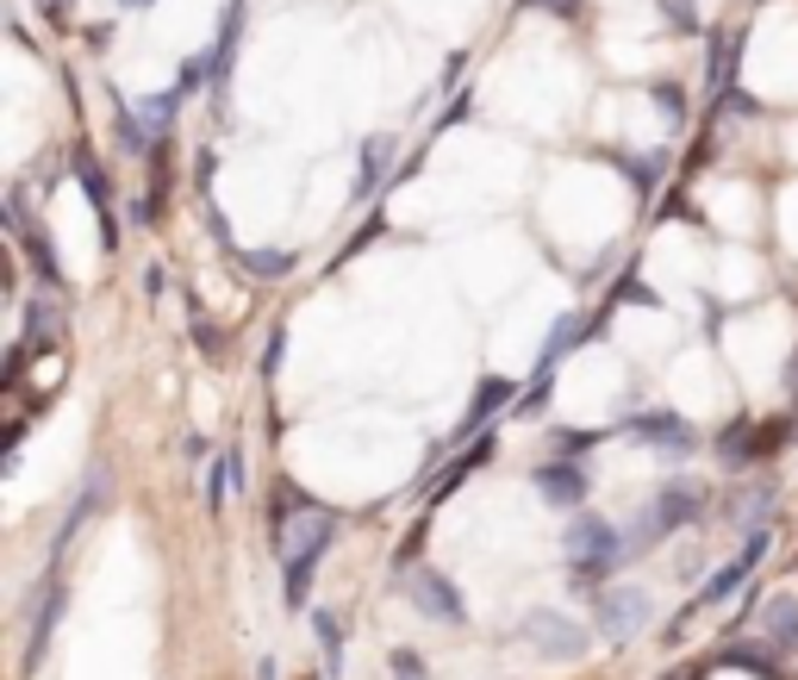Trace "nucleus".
Returning <instances> with one entry per match:
<instances>
[{
  "label": "nucleus",
  "mask_w": 798,
  "mask_h": 680,
  "mask_svg": "<svg viewBox=\"0 0 798 680\" xmlns=\"http://www.w3.org/2000/svg\"><path fill=\"white\" fill-rule=\"evenodd\" d=\"M45 7H50V13H63V7H69V0H45Z\"/></svg>",
  "instance_id": "nucleus-21"
},
{
  "label": "nucleus",
  "mask_w": 798,
  "mask_h": 680,
  "mask_svg": "<svg viewBox=\"0 0 798 680\" xmlns=\"http://www.w3.org/2000/svg\"><path fill=\"white\" fill-rule=\"evenodd\" d=\"M331 531H337V519H331L325 506L313 512V524H306V538H299V555L287 562V605H306V593H313V574H318V562H325V550H331Z\"/></svg>",
  "instance_id": "nucleus-3"
},
{
  "label": "nucleus",
  "mask_w": 798,
  "mask_h": 680,
  "mask_svg": "<svg viewBox=\"0 0 798 680\" xmlns=\"http://www.w3.org/2000/svg\"><path fill=\"white\" fill-rule=\"evenodd\" d=\"M618 562H630V543H624V531L611 519H574V531H568V569L580 574V581H605Z\"/></svg>",
  "instance_id": "nucleus-1"
},
{
  "label": "nucleus",
  "mask_w": 798,
  "mask_h": 680,
  "mask_svg": "<svg viewBox=\"0 0 798 680\" xmlns=\"http://www.w3.org/2000/svg\"><path fill=\"white\" fill-rule=\"evenodd\" d=\"M512 394H518L512 381H481V400H474V412H469V431H481L486 418H493V406H505Z\"/></svg>",
  "instance_id": "nucleus-11"
},
{
  "label": "nucleus",
  "mask_w": 798,
  "mask_h": 680,
  "mask_svg": "<svg viewBox=\"0 0 798 680\" xmlns=\"http://www.w3.org/2000/svg\"><path fill=\"white\" fill-rule=\"evenodd\" d=\"M723 662H736V668H755V674H774V662H767V649H723Z\"/></svg>",
  "instance_id": "nucleus-15"
},
{
  "label": "nucleus",
  "mask_w": 798,
  "mask_h": 680,
  "mask_svg": "<svg viewBox=\"0 0 798 680\" xmlns=\"http://www.w3.org/2000/svg\"><path fill=\"white\" fill-rule=\"evenodd\" d=\"M574 337H580V318H562V325H555V337L543 344V356H536V381L555 375V363H562L568 349H574Z\"/></svg>",
  "instance_id": "nucleus-10"
},
{
  "label": "nucleus",
  "mask_w": 798,
  "mask_h": 680,
  "mask_svg": "<svg viewBox=\"0 0 798 680\" xmlns=\"http://www.w3.org/2000/svg\"><path fill=\"white\" fill-rule=\"evenodd\" d=\"M63 612H69V593L57 581H45V605H38V618H32V643H26V674L45 662V649H50V637H57V624H63Z\"/></svg>",
  "instance_id": "nucleus-8"
},
{
  "label": "nucleus",
  "mask_w": 798,
  "mask_h": 680,
  "mask_svg": "<svg viewBox=\"0 0 798 680\" xmlns=\"http://www.w3.org/2000/svg\"><path fill=\"white\" fill-rule=\"evenodd\" d=\"M524 643L536 649V656H555V662H574V656H587V624H574L568 612H531L524 618Z\"/></svg>",
  "instance_id": "nucleus-4"
},
{
  "label": "nucleus",
  "mask_w": 798,
  "mask_h": 680,
  "mask_svg": "<svg viewBox=\"0 0 798 680\" xmlns=\"http://www.w3.org/2000/svg\"><path fill=\"white\" fill-rule=\"evenodd\" d=\"M313 624H318V643H325V668H331V674H344V631H337V618L318 612Z\"/></svg>",
  "instance_id": "nucleus-12"
},
{
  "label": "nucleus",
  "mask_w": 798,
  "mask_h": 680,
  "mask_svg": "<svg viewBox=\"0 0 798 680\" xmlns=\"http://www.w3.org/2000/svg\"><path fill=\"white\" fill-rule=\"evenodd\" d=\"M630 431L642 437V450H661V456H692V450H699L692 425L687 418H673V412H637Z\"/></svg>",
  "instance_id": "nucleus-6"
},
{
  "label": "nucleus",
  "mask_w": 798,
  "mask_h": 680,
  "mask_svg": "<svg viewBox=\"0 0 798 680\" xmlns=\"http://www.w3.org/2000/svg\"><path fill=\"white\" fill-rule=\"evenodd\" d=\"M119 7H131V13H144V7H157V0H119Z\"/></svg>",
  "instance_id": "nucleus-20"
},
{
  "label": "nucleus",
  "mask_w": 798,
  "mask_h": 680,
  "mask_svg": "<svg viewBox=\"0 0 798 680\" xmlns=\"http://www.w3.org/2000/svg\"><path fill=\"white\" fill-rule=\"evenodd\" d=\"M661 680H705V668L687 662V668H673V674H661Z\"/></svg>",
  "instance_id": "nucleus-18"
},
{
  "label": "nucleus",
  "mask_w": 798,
  "mask_h": 680,
  "mask_svg": "<svg viewBox=\"0 0 798 680\" xmlns=\"http://www.w3.org/2000/svg\"><path fill=\"white\" fill-rule=\"evenodd\" d=\"M593 431H555V450H562V456H587V450H593Z\"/></svg>",
  "instance_id": "nucleus-16"
},
{
  "label": "nucleus",
  "mask_w": 798,
  "mask_h": 680,
  "mask_svg": "<svg viewBox=\"0 0 798 680\" xmlns=\"http://www.w3.org/2000/svg\"><path fill=\"white\" fill-rule=\"evenodd\" d=\"M536 493H543L549 506H580L587 475H580L574 462H543V469H536Z\"/></svg>",
  "instance_id": "nucleus-9"
},
{
  "label": "nucleus",
  "mask_w": 798,
  "mask_h": 680,
  "mask_svg": "<svg viewBox=\"0 0 798 680\" xmlns=\"http://www.w3.org/2000/svg\"><path fill=\"white\" fill-rule=\"evenodd\" d=\"M767 543H774V538H767V524H755V531H749V543L736 550V562H723V569H718V574H711V581L699 587V600H692V605H723V600H730L736 587H742V581H749L755 569H761Z\"/></svg>",
  "instance_id": "nucleus-5"
},
{
  "label": "nucleus",
  "mask_w": 798,
  "mask_h": 680,
  "mask_svg": "<svg viewBox=\"0 0 798 680\" xmlns=\"http://www.w3.org/2000/svg\"><path fill=\"white\" fill-rule=\"evenodd\" d=\"M481 456H486V443H474L469 456H462V462H455V469H450V475L437 481V500H450V493L462 487V475H469V469H481Z\"/></svg>",
  "instance_id": "nucleus-14"
},
{
  "label": "nucleus",
  "mask_w": 798,
  "mask_h": 680,
  "mask_svg": "<svg viewBox=\"0 0 798 680\" xmlns=\"http://www.w3.org/2000/svg\"><path fill=\"white\" fill-rule=\"evenodd\" d=\"M593 624H599V637H611V643H630V637L649 624V593H642V587H599L593 593Z\"/></svg>",
  "instance_id": "nucleus-2"
},
{
  "label": "nucleus",
  "mask_w": 798,
  "mask_h": 680,
  "mask_svg": "<svg viewBox=\"0 0 798 680\" xmlns=\"http://www.w3.org/2000/svg\"><path fill=\"white\" fill-rule=\"evenodd\" d=\"M412 605H418L424 618H450V624H462V618H469V605H462L455 581H443V574H431V569L412 574Z\"/></svg>",
  "instance_id": "nucleus-7"
},
{
  "label": "nucleus",
  "mask_w": 798,
  "mask_h": 680,
  "mask_svg": "<svg viewBox=\"0 0 798 680\" xmlns=\"http://www.w3.org/2000/svg\"><path fill=\"white\" fill-rule=\"evenodd\" d=\"M387 157H393V138H368V150H362V188H375V181H381Z\"/></svg>",
  "instance_id": "nucleus-13"
},
{
  "label": "nucleus",
  "mask_w": 798,
  "mask_h": 680,
  "mask_svg": "<svg viewBox=\"0 0 798 680\" xmlns=\"http://www.w3.org/2000/svg\"><path fill=\"white\" fill-rule=\"evenodd\" d=\"M244 263H250L256 275H282L287 263H294V256H244Z\"/></svg>",
  "instance_id": "nucleus-17"
},
{
  "label": "nucleus",
  "mask_w": 798,
  "mask_h": 680,
  "mask_svg": "<svg viewBox=\"0 0 798 680\" xmlns=\"http://www.w3.org/2000/svg\"><path fill=\"white\" fill-rule=\"evenodd\" d=\"M531 7H555V13H580V0H531Z\"/></svg>",
  "instance_id": "nucleus-19"
}]
</instances>
